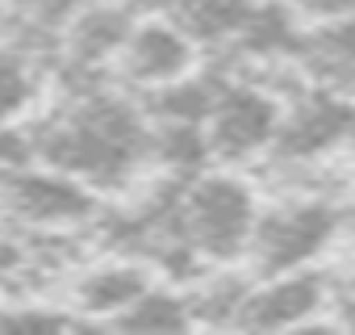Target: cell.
<instances>
[{"label":"cell","instance_id":"obj_2","mask_svg":"<svg viewBox=\"0 0 355 335\" xmlns=\"http://www.w3.org/2000/svg\"><path fill=\"white\" fill-rule=\"evenodd\" d=\"M255 197L239 177L205 172L189 177L175 197V227L184 243L201 260H234L247 256L251 231H255Z\"/></svg>","mask_w":355,"mask_h":335},{"label":"cell","instance_id":"obj_4","mask_svg":"<svg viewBox=\"0 0 355 335\" xmlns=\"http://www.w3.org/2000/svg\"><path fill=\"white\" fill-rule=\"evenodd\" d=\"M0 206L9 218H21L30 227H71L92 218V197L84 193V185L46 163L0 168Z\"/></svg>","mask_w":355,"mask_h":335},{"label":"cell","instance_id":"obj_14","mask_svg":"<svg viewBox=\"0 0 355 335\" xmlns=\"http://www.w3.org/2000/svg\"><path fill=\"white\" fill-rule=\"evenodd\" d=\"M251 293V281L239 277V272H218V277H205L197 285V293L189 297L193 314L197 318H209V322H239V310Z\"/></svg>","mask_w":355,"mask_h":335},{"label":"cell","instance_id":"obj_10","mask_svg":"<svg viewBox=\"0 0 355 335\" xmlns=\"http://www.w3.org/2000/svg\"><path fill=\"white\" fill-rule=\"evenodd\" d=\"M230 42L239 47V55H251V59H284V55L305 51V38L293 22V9H284L280 0H259Z\"/></svg>","mask_w":355,"mask_h":335},{"label":"cell","instance_id":"obj_12","mask_svg":"<svg viewBox=\"0 0 355 335\" xmlns=\"http://www.w3.org/2000/svg\"><path fill=\"white\" fill-rule=\"evenodd\" d=\"M251 9L247 0H167V17L193 42H230Z\"/></svg>","mask_w":355,"mask_h":335},{"label":"cell","instance_id":"obj_20","mask_svg":"<svg viewBox=\"0 0 355 335\" xmlns=\"http://www.w3.org/2000/svg\"><path fill=\"white\" fill-rule=\"evenodd\" d=\"M351 293H355V272H351Z\"/></svg>","mask_w":355,"mask_h":335},{"label":"cell","instance_id":"obj_19","mask_svg":"<svg viewBox=\"0 0 355 335\" xmlns=\"http://www.w3.org/2000/svg\"><path fill=\"white\" fill-rule=\"evenodd\" d=\"M125 5H146V0H125Z\"/></svg>","mask_w":355,"mask_h":335},{"label":"cell","instance_id":"obj_17","mask_svg":"<svg viewBox=\"0 0 355 335\" xmlns=\"http://www.w3.org/2000/svg\"><path fill=\"white\" fill-rule=\"evenodd\" d=\"M34 92V80H30V67L17 59V55H0V130L9 126L13 113L26 109Z\"/></svg>","mask_w":355,"mask_h":335},{"label":"cell","instance_id":"obj_8","mask_svg":"<svg viewBox=\"0 0 355 335\" xmlns=\"http://www.w3.org/2000/svg\"><path fill=\"white\" fill-rule=\"evenodd\" d=\"M326 302V281L313 277V272H272L263 285H251L243 310H239V322L243 327H301L309 314H318Z\"/></svg>","mask_w":355,"mask_h":335},{"label":"cell","instance_id":"obj_1","mask_svg":"<svg viewBox=\"0 0 355 335\" xmlns=\"http://www.w3.org/2000/svg\"><path fill=\"white\" fill-rule=\"evenodd\" d=\"M30 155L88 185H121L150 159V126L125 97L80 88L30 134Z\"/></svg>","mask_w":355,"mask_h":335},{"label":"cell","instance_id":"obj_6","mask_svg":"<svg viewBox=\"0 0 355 335\" xmlns=\"http://www.w3.org/2000/svg\"><path fill=\"white\" fill-rule=\"evenodd\" d=\"M351 134H355V105L351 101H343L334 92H305L280 113L272 147L280 159L305 163V159L326 155L334 142H343Z\"/></svg>","mask_w":355,"mask_h":335},{"label":"cell","instance_id":"obj_9","mask_svg":"<svg viewBox=\"0 0 355 335\" xmlns=\"http://www.w3.org/2000/svg\"><path fill=\"white\" fill-rule=\"evenodd\" d=\"M134 34V5L96 0L67 26V67L71 72H96L101 63L117 59L125 38Z\"/></svg>","mask_w":355,"mask_h":335},{"label":"cell","instance_id":"obj_16","mask_svg":"<svg viewBox=\"0 0 355 335\" xmlns=\"http://www.w3.org/2000/svg\"><path fill=\"white\" fill-rule=\"evenodd\" d=\"M88 5H96V0H13V13L26 34H55L67 30Z\"/></svg>","mask_w":355,"mask_h":335},{"label":"cell","instance_id":"obj_3","mask_svg":"<svg viewBox=\"0 0 355 335\" xmlns=\"http://www.w3.org/2000/svg\"><path fill=\"white\" fill-rule=\"evenodd\" d=\"M334 231H338V210L326 197H293L255 218L247 260L263 277L293 272V268L309 264L334 239Z\"/></svg>","mask_w":355,"mask_h":335},{"label":"cell","instance_id":"obj_21","mask_svg":"<svg viewBox=\"0 0 355 335\" xmlns=\"http://www.w3.org/2000/svg\"><path fill=\"white\" fill-rule=\"evenodd\" d=\"M247 5H259V0H247Z\"/></svg>","mask_w":355,"mask_h":335},{"label":"cell","instance_id":"obj_13","mask_svg":"<svg viewBox=\"0 0 355 335\" xmlns=\"http://www.w3.org/2000/svg\"><path fill=\"white\" fill-rule=\"evenodd\" d=\"M193 318V306L189 297L171 293V289H146L138 302H130L113 322L125 327V331H180L184 322Z\"/></svg>","mask_w":355,"mask_h":335},{"label":"cell","instance_id":"obj_15","mask_svg":"<svg viewBox=\"0 0 355 335\" xmlns=\"http://www.w3.org/2000/svg\"><path fill=\"white\" fill-rule=\"evenodd\" d=\"M309 63H322L326 72L330 67H343V72H355V13L347 17H334L326 22L322 30H313L305 38V51H301Z\"/></svg>","mask_w":355,"mask_h":335},{"label":"cell","instance_id":"obj_11","mask_svg":"<svg viewBox=\"0 0 355 335\" xmlns=\"http://www.w3.org/2000/svg\"><path fill=\"white\" fill-rule=\"evenodd\" d=\"M150 289V277L142 272V264H101L92 272H84L76 281V306L88 314H121L130 302H138Z\"/></svg>","mask_w":355,"mask_h":335},{"label":"cell","instance_id":"obj_18","mask_svg":"<svg viewBox=\"0 0 355 335\" xmlns=\"http://www.w3.org/2000/svg\"><path fill=\"white\" fill-rule=\"evenodd\" d=\"M297 9L318 17V22H334V17L355 13V0H297Z\"/></svg>","mask_w":355,"mask_h":335},{"label":"cell","instance_id":"obj_5","mask_svg":"<svg viewBox=\"0 0 355 335\" xmlns=\"http://www.w3.org/2000/svg\"><path fill=\"white\" fill-rule=\"evenodd\" d=\"M280 105L268 88H255V84H234L226 80L222 84V97L205 122V138H209V151L218 159H247L263 147H272L276 138V126H280Z\"/></svg>","mask_w":355,"mask_h":335},{"label":"cell","instance_id":"obj_7","mask_svg":"<svg viewBox=\"0 0 355 335\" xmlns=\"http://www.w3.org/2000/svg\"><path fill=\"white\" fill-rule=\"evenodd\" d=\"M117 63H121V76L130 84L159 88V84H171V80L189 76V67H193V38L175 22H142L125 38Z\"/></svg>","mask_w":355,"mask_h":335}]
</instances>
